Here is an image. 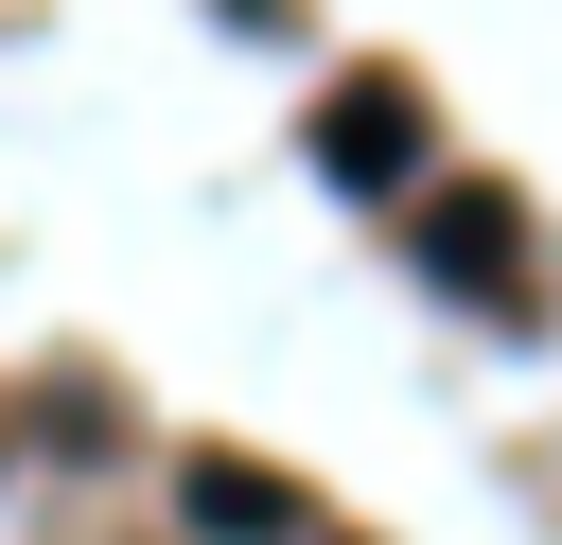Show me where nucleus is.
I'll return each mask as SVG.
<instances>
[{
  "instance_id": "nucleus-1",
  "label": "nucleus",
  "mask_w": 562,
  "mask_h": 545,
  "mask_svg": "<svg viewBox=\"0 0 562 545\" xmlns=\"http://www.w3.org/2000/svg\"><path fill=\"white\" fill-rule=\"evenodd\" d=\"M316 158H334L351 193H386V176L422 158V105H404V88H334V123H316Z\"/></svg>"
},
{
  "instance_id": "nucleus-2",
  "label": "nucleus",
  "mask_w": 562,
  "mask_h": 545,
  "mask_svg": "<svg viewBox=\"0 0 562 545\" xmlns=\"http://www.w3.org/2000/svg\"><path fill=\"white\" fill-rule=\"evenodd\" d=\"M422 246H439V281H457V299H509V193H439V211H422Z\"/></svg>"
},
{
  "instance_id": "nucleus-3",
  "label": "nucleus",
  "mask_w": 562,
  "mask_h": 545,
  "mask_svg": "<svg viewBox=\"0 0 562 545\" xmlns=\"http://www.w3.org/2000/svg\"><path fill=\"white\" fill-rule=\"evenodd\" d=\"M193 527H211V545H281V527H299V492H281V475H246V457H193Z\"/></svg>"
}]
</instances>
